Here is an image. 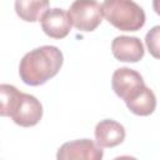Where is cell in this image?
<instances>
[{"instance_id":"cell-7","label":"cell","mask_w":160,"mask_h":160,"mask_svg":"<svg viewBox=\"0 0 160 160\" xmlns=\"http://www.w3.org/2000/svg\"><path fill=\"white\" fill-rule=\"evenodd\" d=\"M71 26L72 22L69 18V14L59 8L48 10L41 18L42 31L52 39H64L70 32Z\"/></svg>"},{"instance_id":"cell-8","label":"cell","mask_w":160,"mask_h":160,"mask_svg":"<svg viewBox=\"0 0 160 160\" xmlns=\"http://www.w3.org/2000/svg\"><path fill=\"white\" fill-rule=\"evenodd\" d=\"M111 51L115 59L125 62H138L144 58L142 42L135 36H116L111 42Z\"/></svg>"},{"instance_id":"cell-11","label":"cell","mask_w":160,"mask_h":160,"mask_svg":"<svg viewBox=\"0 0 160 160\" xmlns=\"http://www.w3.org/2000/svg\"><path fill=\"white\" fill-rule=\"evenodd\" d=\"M125 104L132 114L139 115V116H148L155 111L156 98L152 90L145 85L142 90L134 99L126 101Z\"/></svg>"},{"instance_id":"cell-13","label":"cell","mask_w":160,"mask_h":160,"mask_svg":"<svg viewBox=\"0 0 160 160\" xmlns=\"http://www.w3.org/2000/svg\"><path fill=\"white\" fill-rule=\"evenodd\" d=\"M152 9L158 15H160V0H152Z\"/></svg>"},{"instance_id":"cell-5","label":"cell","mask_w":160,"mask_h":160,"mask_svg":"<svg viewBox=\"0 0 160 160\" xmlns=\"http://www.w3.org/2000/svg\"><path fill=\"white\" fill-rule=\"evenodd\" d=\"M114 92L125 102L134 99L145 86L142 76L130 68H120L114 71L111 78Z\"/></svg>"},{"instance_id":"cell-10","label":"cell","mask_w":160,"mask_h":160,"mask_svg":"<svg viewBox=\"0 0 160 160\" xmlns=\"http://www.w3.org/2000/svg\"><path fill=\"white\" fill-rule=\"evenodd\" d=\"M49 0H15V11L18 16L28 22L41 20L49 10Z\"/></svg>"},{"instance_id":"cell-1","label":"cell","mask_w":160,"mask_h":160,"mask_svg":"<svg viewBox=\"0 0 160 160\" xmlns=\"http://www.w3.org/2000/svg\"><path fill=\"white\" fill-rule=\"evenodd\" d=\"M64 61L62 52L52 45L36 48L24 55L19 65V75L24 84L39 86L54 78Z\"/></svg>"},{"instance_id":"cell-4","label":"cell","mask_w":160,"mask_h":160,"mask_svg":"<svg viewBox=\"0 0 160 160\" xmlns=\"http://www.w3.org/2000/svg\"><path fill=\"white\" fill-rule=\"evenodd\" d=\"M72 25L84 32L94 31L102 21V5L96 0H75L68 11Z\"/></svg>"},{"instance_id":"cell-3","label":"cell","mask_w":160,"mask_h":160,"mask_svg":"<svg viewBox=\"0 0 160 160\" xmlns=\"http://www.w3.org/2000/svg\"><path fill=\"white\" fill-rule=\"evenodd\" d=\"M105 19L121 31H138L145 25V11L132 0H104Z\"/></svg>"},{"instance_id":"cell-9","label":"cell","mask_w":160,"mask_h":160,"mask_svg":"<svg viewBox=\"0 0 160 160\" xmlns=\"http://www.w3.org/2000/svg\"><path fill=\"white\" fill-rule=\"evenodd\" d=\"M95 140L101 148H114L125 140V128L111 119L101 120L95 126Z\"/></svg>"},{"instance_id":"cell-2","label":"cell","mask_w":160,"mask_h":160,"mask_svg":"<svg viewBox=\"0 0 160 160\" xmlns=\"http://www.w3.org/2000/svg\"><path fill=\"white\" fill-rule=\"evenodd\" d=\"M1 94V116H9L22 128H30L39 124L42 118V105L32 95L19 91L9 84L0 85Z\"/></svg>"},{"instance_id":"cell-12","label":"cell","mask_w":160,"mask_h":160,"mask_svg":"<svg viewBox=\"0 0 160 160\" xmlns=\"http://www.w3.org/2000/svg\"><path fill=\"white\" fill-rule=\"evenodd\" d=\"M145 44L150 55L155 59H160V25H156L148 31Z\"/></svg>"},{"instance_id":"cell-6","label":"cell","mask_w":160,"mask_h":160,"mask_svg":"<svg viewBox=\"0 0 160 160\" xmlns=\"http://www.w3.org/2000/svg\"><path fill=\"white\" fill-rule=\"evenodd\" d=\"M104 156L102 148L90 139H80L62 144L56 154L59 160H101Z\"/></svg>"}]
</instances>
